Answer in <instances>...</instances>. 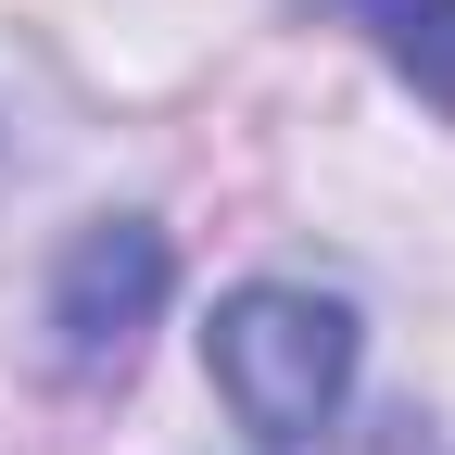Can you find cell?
<instances>
[{
	"instance_id": "cell-1",
	"label": "cell",
	"mask_w": 455,
	"mask_h": 455,
	"mask_svg": "<svg viewBox=\"0 0 455 455\" xmlns=\"http://www.w3.org/2000/svg\"><path fill=\"white\" fill-rule=\"evenodd\" d=\"M203 355H215V392L241 405V430L304 443L316 418H341V392H355V304L253 278V291H228V304H215Z\"/></svg>"
},
{
	"instance_id": "cell-2",
	"label": "cell",
	"mask_w": 455,
	"mask_h": 455,
	"mask_svg": "<svg viewBox=\"0 0 455 455\" xmlns=\"http://www.w3.org/2000/svg\"><path fill=\"white\" fill-rule=\"evenodd\" d=\"M164 316V228H89L51 278V329H64V367L101 379L140 355V329Z\"/></svg>"
},
{
	"instance_id": "cell-3",
	"label": "cell",
	"mask_w": 455,
	"mask_h": 455,
	"mask_svg": "<svg viewBox=\"0 0 455 455\" xmlns=\"http://www.w3.org/2000/svg\"><path fill=\"white\" fill-rule=\"evenodd\" d=\"M316 13L367 26V38H379V64H392V76H418V101L455 114V0H316Z\"/></svg>"
}]
</instances>
